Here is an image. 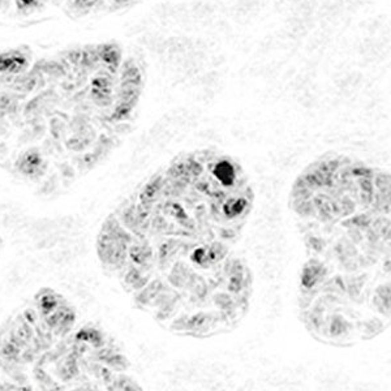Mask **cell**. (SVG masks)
I'll use <instances>...</instances> for the list:
<instances>
[{
  "label": "cell",
  "mask_w": 391,
  "mask_h": 391,
  "mask_svg": "<svg viewBox=\"0 0 391 391\" xmlns=\"http://www.w3.org/2000/svg\"><path fill=\"white\" fill-rule=\"evenodd\" d=\"M306 260L300 305L322 342L377 335L390 317V180L345 158L322 160L295 188Z\"/></svg>",
  "instance_id": "cell-2"
},
{
  "label": "cell",
  "mask_w": 391,
  "mask_h": 391,
  "mask_svg": "<svg viewBox=\"0 0 391 391\" xmlns=\"http://www.w3.org/2000/svg\"><path fill=\"white\" fill-rule=\"evenodd\" d=\"M125 209L131 234L117 242L137 267L125 282L160 324L178 334L231 330L245 314L249 273L235 246L250 209L242 168L214 154L176 160L153 178Z\"/></svg>",
  "instance_id": "cell-1"
}]
</instances>
